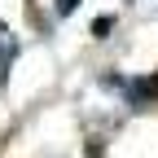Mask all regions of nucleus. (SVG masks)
<instances>
[{
    "mask_svg": "<svg viewBox=\"0 0 158 158\" xmlns=\"http://www.w3.org/2000/svg\"><path fill=\"white\" fill-rule=\"evenodd\" d=\"M13 57H18V40L9 31H0V92L9 84V70H13Z\"/></svg>",
    "mask_w": 158,
    "mask_h": 158,
    "instance_id": "nucleus-1",
    "label": "nucleus"
},
{
    "mask_svg": "<svg viewBox=\"0 0 158 158\" xmlns=\"http://www.w3.org/2000/svg\"><path fill=\"white\" fill-rule=\"evenodd\" d=\"M110 27H114V18H97V22H92V35H97V40H106Z\"/></svg>",
    "mask_w": 158,
    "mask_h": 158,
    "instance_id": "nucleus-2",
    "label": "nucleus"
},
{
    "mask_svg": "<svg viewBox=\"0 0 158 158\" xmlns=\"http://www.w3.org/2000/svg\"><path fill=\"white\" fill-rule=\"evenodd\" d=\"M75 5H79V0H57V13L66 18V13H75Z\"/></svg>",
    "mask_w": 158,
    "mask_h": 158,
    "instance_id": "nucleus-3",
    "label": "nucleus"
}]
</instances>
